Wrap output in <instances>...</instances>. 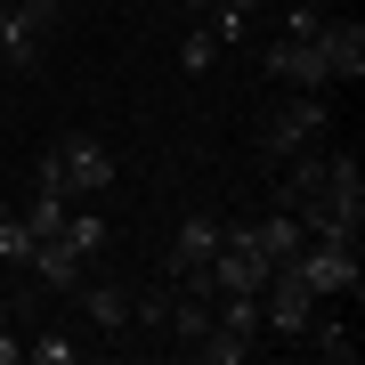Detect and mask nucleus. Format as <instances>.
Here are the masks:
<instances>
[{
	"mask_svg": "<svg viewBox=\"0 0 365 365\" xmlns=\"http://www.w3.org/2000/svg\"><path fill=\"white\" fill-rule=\"evenodd\" d=\"M114 179H122V163H114V146H98V138H49L41 163H33V187H57V195H73V203H98Z\"/></svg>",
	"mask_w": 365,
	"mask_h": 365,
	"instance_id": "obj_1",
	"label": "nucleus"
},
{
	"mask_svg": "<svg viewBox=\"0 0 365 365\" xmlns=\"http://www.w3.org/2000/svg\"><path fill=\"white\" fill-rule=\"evenodd\" d=\"M300 284H309L317 300H357L365 292V268H357V244H325V235H309V244L284 260Z\"/></svg>",
	"mask_w": 365,
	"mask_h": 365,
	"instance_id": "obj_2",
	"label": "nucleus"
},
{
	"mask_svg": "<svg viewBox=\"0 0 365 365\" xmlns=\"http://www.w3.org/2000/svg\"><path fill=\"white\" fill-rule=\"evenodd\" d=\"M325 130H333L325 90H284V106L268 114V155H276V163H292V155H309Z\"/></svg>",
	"mask_w": 365,
	"mask_h": 365,
	"instance_id": "obj_3",
	"label": "nucleus"
},
{
	"mask_svg": "<svg viewBox=\"0 0 365 365\" xmlns=\"http://www.w3.org/2000/svg\"><path fill=\"white\" fill-rule=\"evenodd\" d=\"M57 25H66V9H57V0H9V9H0V57L33 73L41 49L57 41Z\"/></svg>",
	"mask_w": 365,
	"mask_h": 365,
	"instance_id": "obj_4",
	"label": "nucleus"
},
{
	"mask_svg": "<svg viewBox=\"0 0 365 365\" xmlns=\"http://www.w3.org/2000/svg\"><path fill=\"white\" fill-rule=\"evenodd\" d=\"M309 317H317V292L300 284L292 268H276L268 284H260V333H276V341H300V333H309Z\"/></svg>",
	"mask_w": 365,
	"mask_h": 365,
	"instance_id": "obj_5",
	"label": "nucleus"
},
{
	"mask_svg": "<svg viewBox=\"0 0 365 365\" xmlns=\"http://www.w3.org/2000/svg\"><path fill=\"white\" fill-rule=\"evenodd\" d=\"M317 57H325L333 81H365V25L357 16H325L317 25Z\"/></svg>",
	"mask_w": 365,
	"mask_h": 365,
	"instance_id": "obj_6",
	"label": "nucleus"
},
{
	"mask_svg": "<svg viewBox=\"0 0 365 365\" xmlns=\"http://www.w3.org/2000/svg\"><path fill=\"white\" fill-rule=\"evenodd\" d=\"M268 81H284V90H333L325 57H317V41H268Z\"/></svg>",
	"mask_w": 365,
	"mask_h": 365,
	"instance_id": "obj_7",
	"label": "nucleus"
},
{
	"mask_svg": "<svg viewBox=\"0 0 365 365\" xmlns=\"http://www.w3.org/2000/svg\"><path fill=\"white\" fill-rule=\"evenodd\" d=\"M220 235H227V220H211V211H187V220H179V235H170V284H179V276H195L203 260H211V252H220Z\"/></svg>",
	"mask_w": 365,
	"mask_h": 365,
	"instance_id": "obj_8",
	"label": "nucleus"
},
{
	"mask_svg": "<svg viewBox=\"0 0 365 365\" xmlns=\"http://www.w3.org/2000/svg\"><path fill=\"white\" fill-rule=\"evenodd\" d=\"M25 276H33L41 292H73L81 276H90V260H81V252L66 244V235H41V244L25 252Z\"/></svg>",
	"mask_w": 365,
	"mask_h": 365,
	"instance_id": "obj_9",
	"label": "nucleus"
},
{
	"mask_svg": "<svg viewBox=\"0 0 365 365\" xmlns=\"http://www.w3.org/2000/svg\"><path fill=\"white\" fill-rule=\"evenodd\" d=\"M81 309H90V325L114 341V333H130V284H122V276H81Z\"/></svg>",
	"mask_w": 365,
	"mask_h": 365,
	"instance_id": "obj_10",
	"label": "nucleus"
},
{
	"mask_svg": "<svg viewBox=\"0 0 365 365\" xmlns=\"http://www.w3.org/2000/svg\"><path fill=\"white\" fill-rule=\"evenodd\" d=\"M244 235H252V244H260V252H268V260H276V268H284V260H292V252H300V244H309V227H300V220H292V211H284V203H276V211H268V220H244Z\"/></svg>",
	"mask_w": 365,
	"mask_h": 365,
	"instance_id": "obj_11",
	"label": "nucleus"
},
{
	"mask_svg": "<svg viewBox=\"0 0 365 365\" xmlns=\"http://www.w3.org/2000/svg\"><path fill=\"white\" fill-rule=\"evenodd\" d=\"M300 341H309V349L325 357V365H349V357H357V341H349V325H341V317L325 309V300H317V317H309V333H300Z\"/></svg>",
	"mask_w": 365,
	"mask_h": 365,
	"instance_id": "obj_12",
	"label": "nucleus"
},
{
	"mask_svg": "<svg viewBox=\"0 0 365 365\" xmlns=\"http://www.w3.org/2000/svg\"><path fill=\"white\" fill-rule=\"evenodd\" d=\"M57 235H66V244L81 252V260H98V252H106V235H114V227H106V211L73 203V211H66V227H57Z\"/></svg>",
	"mask_w": 365,
	"mask_h": 365,
	"instance_id": "obj_13",
	"label": "nucleus"
},
{
	"mask_svg": "<svg viewBox=\"0 0 365 365\" xmlns=\"http://www.w3.org/2000/svg\"><path fill=\"white\" fill-rule=\"evenodd\" d=\"M268 0H203V25L220 33V41H244L252 33V16H260Z\"/></svg>",
	"mask_w": 365,
	"mask_h": 365,
	"instance_id": "obj_14",
	"label": "nucleus"
},
{
	"mask_svg": "<svg viewBox=\"0 0 365 365\" xmlns=\"http://www.w3.org/2000/svg\"><path fill=\"white\" fill-rule=\"evenodd\" d=\"M66 211H73V195H57V187H33V203H25V227H33V244L66 227Z\"/></svg>",
	"mask_w": 365,
	"mask_h": 365,
	"instance_id": "obj_15",
	"label": "nucleus"
},
{
	"mask_svg": "<svg viewBox=\"0 0 365 365\" xmlns=\"http://www.w3.org/2000/svg\"><path fill=\"white\" fill-rule=\"evenodd\" d=\"M220 49H227V41L211 33V25H195V33L179 41V66H187V73H211V66H220Z\"/></svg>",
	"mask_w": 365,
	"mask_h": 365,
	"instance_id": "obj_16",
	"label": "nucleus"
},
{
	"mask_svg": "<svg viewBox=\"0 0 365 365\" xmlns=\"http://www.w3.org/2000/svg\"><path fill=\"white\" fill-rule=\"evenodd\" d=\"M25 357H33V365H73V357H81V341H73V333H33V341H25Z\"/></svg>",
	"mask_w": 365,
	"mask_h": 365,
	"instance_id": "obj_17",
	"label": "nucleus"
},
{
	"mask_svg": "<svg viewBox=\"0 0 365 365\" xmlns=\"http://www.w3.org/2000/svg\"><path fill=\"white\" fill-rule=\"evenodd\" d=\"M317 25H325L317 0H292V9H284V41H317Z\"/></svg>",
	"mask_w": 365,
	"mask_h": 365,
	"instance_id": "obj_18",
	"label": "nucleus"
},
{
	"mask_svg": "<svg viewBox=\"0 0 365 365\" xmlns=\"http://www.w3.org/2000/svg\"><path fill=\"white\" fill-rule=\"evenodd\" d=\"M0 365H25V333L16 325H0Z\"/></svg>",
	"mask_w": 365,
	"mask_h": 365,
	"instance_id": "obj_19",
	"label": "nucleus"
},
{
	"mask_svg": "<svg viewBox=\"0 0 365 365\" xmlns=\"http://www.w3.org/2000/svg\"><path fill=\"white\" fill-rule=\"evenodd\" d=\"M9 317H16V292H9V284H0V325H9Z\"/></svg>",
	"mask_w": 365,
	"mask_h": 365,
	"instance_id": "obj_20",
	"label": "nucleus"
},
{
	"mask_svg": "<svg viewBox=\"0 0 365 365\" xmlns=\"http://www.w3.org/2000/svg\"><path fill=\"white\" fill-rule=\"evenodd\" d=\"M0 9H9V0H0Z\"/></svg>",
	"mask_w": 365,
	"mask_h": 365,
	"instance_id": "obj_21",
	"label": "nucleus"
}]
</instances>
